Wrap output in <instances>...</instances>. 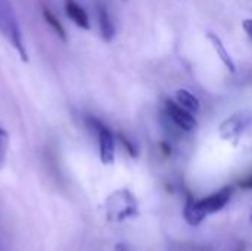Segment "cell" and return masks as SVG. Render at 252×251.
Masks as SVG:
<instances>
[{
    "label": "cell",
    "mask_w": 252,
    "mask_h": 251,
    "mask_svg": "<svg viewBox=\"0 0 252 251\" xmlns=\"http://www.w3.org/2000/svg\"><path fill=\"white\" fill-rule=\"evenodd\" d=\"M0 33L13 46L19 58L24 62H28V53L25 49L22 31L10 0H0Z\"/></svg>",
    "instance_id": "obj_1"
},
{
    "label": "cell",
    "mask_w": 252,
    "mask_h": 251,
    "mask_svg": "<svg viewBox=\"0 0 252 251\" xmlns=\"http://www.w3.org/2000/svg\"><path fill=\"white\" fill-rule=\"evenodd\" d=\"M105 209L111 222H123L137 213L136 200L127 189H120L111 194L105 203Z\"/></svg>",
    "instance_id": "obj_2"
},
{
    "label": "cell",
    "mask_w": 252,
    "mask_h": 251,
    "mask_svg": "<svg viewBox=\"0 0 252 251\" xmlns=\"http://www.w3.org/2000/svg\"><path fill=\"white\" fill-rule=\"evenodd\" d=\"M86 123L90 130H93L97 136L99 141V154H100V161L103 164H112L115 158V141L111 133V130L97 118L94 117H87Z\"/></svg>",
    "instance_id": "obj_3"
},
{
    "label": "cell",
    "mask_w": 252,
    "mask_h": 251,
    "mask_svg": "<svg viewBox=\"0 0 252 251\" xmlns=\"http://www.w3.org/2000/svg\"><path fill=\"white\" fill-rule=\"evenodd\" d=\"M252 127L251 111H239L232 117L226 118L220 126V136L226 141L238 143L239 138Z\"/></svg>",
    "instance_id": "obj_4"
},
{
    "label": "cell",
    "mask_w": 252,
    "mask_h": 251,
    "mask_svg": "<svg viewBox=\"0 0 252 251\" xmlns=\"http://www.w3.org/2000/svg\"><path fill=\"white\" fill-rule=\"evenodd\" d=\"M165 111L168 114V118H171V121L180 127L185 132H192L196 129V120L195 117L186 111L185 108H182L179 104L173 102V101H167L165 102Z\"/></svg>",
    "instance_id": "obj_5"
},
{
    "label": "cell",
    "mask_w": 252,
    "mask_h": 251,
    "mask_svg": "<svg viewBox=\"0 0 252 251\" xmlns=\"http://www.w3.org/2000/svg\"><path fill=\"white\" fill-rule=\"evenodd\" d=\"M230 197H232V189L230 188H223V189L217 191L216 194H213V195H210V197H207V198H204V200H201L198 203H199V207L204 210V213L208 216L211 213L220 212L229 203Z\"/></svg>",
    "instance_id": "obj_6"
},
{
    "label": "cell",
    "mask_w": 252,
    "mask_h": 251,
    "mask_svg": "<svg viewBox=\"0 0 252 251\" xmlns=\"http://www.w3.org/2000/svg\"><path fill=\"white\" fill-rule=\"evenodd\" d=\"M63 7L66 16L80 28L90 30V19L86 9L77 0H63Z\"/></svg>",
    "instance_id": "obj_7"
},
{
    "label": "cell",
    "mask_w": 252,
    "mask_h": 251,
    "mask_svg": "<svg viewBox=\"0 0 252 251\" xmlns=\"http://www.w3.org/2000/svg\"><path fill=\"white\" fill-rule=\"evenodd\" d=\"M96 13H97V24L100 30V36L105 41H111L115 37V25L112 18L102 1H96Z\"/></svg>",
    "instance_id": "obj_8"
},
{
    "label": "cell",
    "mask_w": 252,
    "mask_h": 251,
    "mask_svg": "<svg viewBox=\"0 0 252 251\" xmlns=\"http://www.w3.org/2000/svg\"><path fill=\"white\" fill-rule=\"evenodd\" d=\"M207 37L210 38V41H211V44H213V47L216 49V52H217V55H219V58L223 61V64L227 67V70L230 71V72H235L236 71V65H235V62H233V59H232V56L229 55V52H227V49L224 47V44H223V41H221V38L216 34V33H208L207 34Z\"/></svg>",
    "instance_id": "obj_9"
},
{
    "label": "cell",
    "mask_w": 252,
    "mask_h": 251,
    "mask_svg": "<svg viewBox=\"0 0 252 251\" xmlns=\"http://www.w3.org/2000/svg\"><path fill=\"white\" fill-rule=\"evenodd\" d=\"M176 101L182 108H185L190 114L198 112L199 108H201V104H199L198 98L193 93H190L189 90H185V89H180V90L176 92Z\"/></svg>",
    "instance_id": "obj_10"
},
{
    "label": "cell",
    "mask_w": 252,
    "mask_h": 251,
    "mask_svg": "<svg viewBox=\"0 0 252 251\" xmlns=\"http://www.w3.org/2000/svg\"><path fill=\"white\" fill-rule=\"evenodd\" d=\"M205 217H207V215H205L204 210L199 207V203L190 198V200L188 201V204H186V209H185V219L188 220V223L192 225V226H196V225H199Z\"/></svg>",
    "instance_id": "obj_11"
},
{
    "label": "cell",
    "mask_w": 252,
    "mask_h": 251,
    "mask_svg": "<svg viewBox=\"0 0 252 251\" xmlns=\"http://www.w3.org/2000/svg\"><path fill=\"white\" fill-rule=\"evenodd\" d=\"M41 13H43V18H44V21L49 24V27L55 31V34L61 38V40H63V41H66V31H65V28H63V25L61 24V21L55 16V13L47 7V6H41Z\"/></svg>",
    "instance_id": "obj_12"
},
{
    "label": "cell",
    "mask_w": 252,
    "mask_h": 251,
    "mask_svg": "<svg viewBox=\"0 0 252 251\" xmlns=\"http://www.w3.org/2000/svg\"><path fill=\"white\" fill-rule=\"evenodd\" d=\"M7 148H9V135L3 127H0V169L3 167L6 161Z\"/></svg>",
    "instance_id": "obj_13"
},
{
    "label": "cell",
    "mask_w": 252,
    "mask_h": 251,
    "mask_svg": "<svg viewBox=\"0 0 252 251\" xmlns=\"http://www.w3.org/2000/svg\"><path fill=\"white\" fill-rule=\"evenodd\" d=\"M120 139L123 141V145H124V146L127 148V151L130 152V155H131V157H136L137 151H136L134 145H133V143H131V142H130V141H128V139H127L126 136H124V135H120Z\"/></svg>",
    "instance_id": "obj_14"
},
{
    "label": "cell",
    "mask_w": 252,
    "mask_h": 251,
    "mask_svg": "<svg viewBox=\"0 0 252 251\" xmlns=\"http://www.w3.org/2000/svg\"><path fill=\"white\" fill-rule=\"evenodd\" d=\"M242 27H244L245 33L248 34V37L252 40V19H245L244 24H242Z\"/></svg>",
    "instance_id": "obj_15"
},
{
    "label": "cell",
    "mask_w": 252,
    "mask_h": 251,
    "mask_svg": "<svg viewBox=\"0 0 252 251\" xmlns=\"http://www.w3.org/2000/svg\"><path fill=\"white\" fill-rule=\"evenodd\" d=\"M239 186H241L242 189H252V175H250L248 178H245V179L239 183Z\"/></svg>",
    "instance_id": "obj_16"
},
{
    "label": "cell",
    "mask_w": 252,
    "mask_h": 251,
    "mask_svg": "<svg viewBox=\"0 0 252 251\" xmlns=\"http://www.w3.org/2000/svg\"><path fill=\"white\" fill-rule=\"evenodd\" d=\"M115 251H136L133 247L127 246V244H117L115 246Z\"/></svg>",
    "instance_id": "obj_17"
},
{
    "label": "cell",
    "mask_w": 252,
    "mask_h": 251,
    "mask_svg": "<svg viewBox=\"0 0 252 251\" xmlns=\"http://www.w3.org/2000/svg\"><path fill=\"white\" fill-rule=\"evenodd\" d=\"M0 251H1V249H0Z\"/></svg>",
    "instance_id": "obj_18"
}]
</instances>
